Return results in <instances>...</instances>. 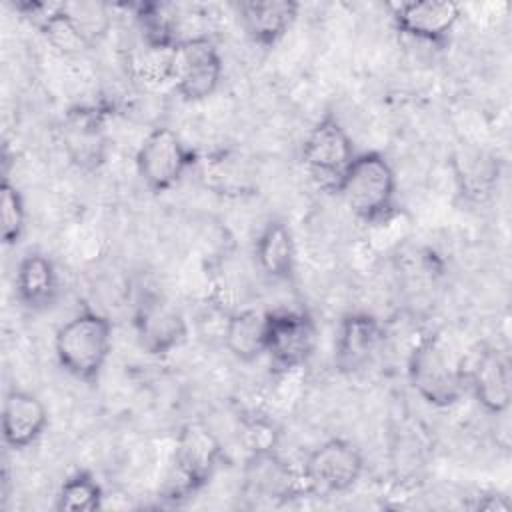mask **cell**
Masks as SVG:
<instances>
[{
  "label": "cell",
  "instance_id": "obj_21",
  "mask_svg": "<svg viewBox=\"0 0 512 512\" xmlns=\"http://www.w3.org/2000/svg\"><path fill=\"white\" fill-rule=\"evenodd\" d=\"M134 20L146 46L174 48L182 40L178 34V10L172 4L140 2L134 6Z\"/></svg>",
  "mask_w": 512,
  "mask_h": 512
},
{
  "label": "cell",
  "instance_id": "obj_2",
  "mask_svg": "<svg viewBox=\"0 0 512 512\" xmlns=\"http://www.w3.org/2000/svg\"><path fill=\"white\" fill-rule=\"evenodd\" d=\"M112 320L84 308L62 324L54 336V354L64 372L80 382L96 384L112 352Z\"/></svg>",
  "mask_w": 512,
  "mask_h": 512
},
{
  "label": "cell",
  "instance_id": "obj_19",
  "mask_svg": "<svg viewBox=\"0 0 512 512\" xmlns=\"http://www.w3.org/2000/svg\"><path fill=\"white\" fill-rule=\"evenodd\" d=\"M254 258L258 268L270 280H292L296 268V244L288 224L282 220H270L264 224L254 242Z\"/></svg>",
  "mask_w": 512,
  "mask_h": 512
},
{
  "label": "cell",
  "instance_id": "obj_24",
  "mask_svg": "<svg viewBox=\"0 0 512 512\" xmlns=\"http://www.w3.org/2000/svg\"><path fill=\"white\" fill-rule=\"evenodd\" d=\"M0 228H2V242L6 246L16 244L22 238L26 228L24 198L16 188V184L8 180V176H4L0 186Z\"/></svg>",
  "mask_w": 512,
  "mask_h": 512
},
{
  "label": "cell",
  "instance_id": "obj_8",
  "mask_svg": "<svg viewBox=\"0 0 512 512\" xmlns=\"http://www.w3.org/2000/svg\"><path fill=\"white\" fill-rule=\"evenodd\" d=\"M134 162L144 186L154 194H164L196 164V152L172 128L160 126L140 142Z\"/></svg>",
  "mask_w": 512,
  "mask_h": 512
},
{
  "label": "cell",
  "instance_id": "obj_3",
  "mask_svg": "<svg viewBox=\"0 0 512 512\" xmlns=\"http://www.w3.org/2000/svg\"><path fill=\"white\" fill-rule=\"evenodd\" d=\"M336 194L344 198L358 220L380 224L396 212V172L384 154L376 150L358 152L344 172Z\"/></svg>",
  "mask_w": 512,
  "mask_h": 512
},
{
  "label": "cell",
  "instance_id": "obj_6",
  "mask_svg": "<svg viewBox=\"0 0 512 512\" xmlns=\"http://www.w3.org/2000/svg\"><path fill=\"white\" fill-rule=\"evenodd\" d=\"M356 154L354 142L340 120L324 114L304 138L302 166L318 188L338 192L342 176Z\"/></svg>",
  "mask_w": 512,
  "mask_h": 512
},
{
  "label": "cell",
  "instance_id": "obj_15",
  "mask_svg": "<svg viewBox=\"0 0 512 512\" xmlns=\"http://www.w3.org/2000/svg\"><path fill=\"white\" fill-rule=\"evenodd\" d=\"M460 16V6L450 0L400 2L392 10L394 28L400 34L436 46H442L450 38Z\"/></svg>",
  "mask_w": 512,
  "mask_h": 512
},
{
  "label": "cell",
  "instance_id": "obj_22",
  "mask_svg": "<svg viewBox=\"0 0 512 512\" xmlns=\"http://www.w3.org/2000/svg\"><path fill=\"white\" fill-rule=\"evenodd\" d=\"M46 42L64 56H78L94 46L82 26L68 10V2H58L52 14H48L38 26Z\"/></svg>",
  "mask_w": 512,
  "mask_h": 512
},
{
  "label": "cell",
  "instance_id": "obj_18",
  "mask_svg": "<svg viewBox=\"0 0 512 512\" xmlns=\"http://www.w3.org/2000/svg\"><path fill=\"white\" fill-rule=\"evenodd\" d=\"M18 302L32 310H48L60 294V278L54 262L42 252H28L20 258L14 274Z\"/></svg>",
  "mask_w": 512,
  "mask_h": 512
},
{
  "label": "cell",
  "instance_id": "obj_12",
  "mask_svg": "<svg viewBox=\"0 0 512 512\" xmlns=\"http://www.w3.org/2000/svg\"><path fill=\"white\" fill-rule=\"evenodd\" d=\"M386 342V328L370 312H348L336 328L334 364L340 372L354 374L368 368Z\"/></svg>",
  "mask_w": 512,
  "mask_h": 512
},
{
  "label": "cell",
  "instance_id": "obj_16",
  "mask_svg": "<svg viewBox=\"0 0 512 512\" xmlns=\"http://www.w3.org/2000/svg\"><path fill=\"white\" fill-rule=\"evenodd\" d=\"M48 426L44 402L20 388H10L2 402V440L12 450H24L38 442Z\"/></svg>",
  "mask_w": 512,
  "mask_h": 512
},
{
  "label": "cell",
  "instance_id": "obj_13",
  "mask_svg": "<svg viewBox=\"0 0 512 512\" xmlns=\"http://www.w3.org/2000/svg\"><path fill=\"white\" fill-rule=\"evenodd\" d=\"M242 492L258 502H284L306 494L302 476L286 464L276 448L248 454L242 468Z\"/></svg>",
  "mask_w": 512,
  "mask_h": 512
},
{
  "label": "cell",
  "instance_id": "obj_9",
  "mask_svg": "<svg viewBox=\"0 0 512 512\" xmlns=\"http://www.w3.org/2000/svg\"><path fill=\"white\" fill-rule=\"evenodd\" d=\"M224 74L220 50L204 34L182 38L172 56V84L186 102H200L216 92Z\"/></svg>",
  "mask_w": 512,
  "mask_h": 512
},
{
  "label": "cell",
  "instance_id": "obj_23",
  "mask_svg": "<svg viewBox=\"0 0 512 512\" xmlns=\"http://www.w3.org/2000/svg\"><path fill=\"white\" fill-rule=\"evenodd\" d=\"M104 502V490L96 476L88 470L70 474L56 492L54 508L60 512H94Z\"/></svg>",
  "mask_w": 512,
  "mask_h": 512
},
{
  "label": "cell",
  "instance_id": "obj_1",
  "mask_svg": "<svg viewBox=\"0 0 512 512\" xmlns=\"http://www.w3.org/2000/svg\"><path fill=\"white\" fill-rule=\"evenodd\" d=\"M406 374L414 392L436 408L454 406L466 390V360L456 356L436 332L416 340L406 360Z\"/></svg>",
  "mask_w": 512,
  "mask_h": 512
},
{
  "label": "cell",
  "instance_id": "obj_20",
  "mask_svg": "<svg viewBox=\"0 0 512 512\" xmlns=\"http://www.w3.org/2000/svg\"><path fill=\"white\" fill-rule=\"evenodd\" d=\"M222 342L238 362H254L266 350V312L244 308L226 316Z\"/></svg>",
  "mask_w": 512,
  "mask_h": 512
},
{
  "label": "cell",
  "instance_id": "obj_14",
  "mask_svg": "<svg viewBox=\"0 0 512 512\" xmlns=\"http://www.w3.org/2000/svg\"><path fill=\"white\" fill-rule=\"evenodd\" d=\"M466 390L478 406L492 416H504L512 400V374L506 352L496 346H482L466 366Z\"/></svg>",
  "mask_w": 512,
  "mask_h": 512
},
{
  "label": "cell",
  "instance_id": "obj_7",
  "mask_svg": "<svg viewBox=\"0 0 512 512\" xmlns=\"http://www.w3.org/2000/svg\"><path fill=\"white\" fill-rule=\"evenodd\" d=\"M362 472L360 448L344 438H328L306 456L300 476L306 494L334 496L354 488Z\"/></svg>",
  "mask_w": 512,
  "mask_h": 512
},
{
  "label": "cell",
  "instance_id": "obj_10",
  "mask_svg": "<svg viewBox=\"0 0 512 512\" xmlns=\"http://www.w3.org/2000/svg\"><path fill=\"white\" fill-rule=\"evenodd\" d=\"M132 324L138 346L150 356H166L188 340V322L182 310L154 290L140 294Z\"/></svg>",
  "mask_w": 512,
  "mask_h": 512
},
{
  "label": "cell",
  "instance_id": "obj_11",
  "mask_svg": "<svg viewBox=\"0 0 512 512\" xmlns=\"http://www.w3.org/2000/svg\"><path fill=\"white\" fill-rule=\"evenodd\" d=\"M106 110L100 106H76L60 124V142L68 160L82 172H96L108 156Z\"/></svg>",
  "mask_w": 512,
  "mask_h": 512
},
{
  "label": "cell",
  "instance_id": "obj_17",
  "mask_svg": "<svg viewBox=\"0 0 512 512\" xmlns=\"http://www.w3.org/2000/svg\"><path fill=\"white\" fill-rule=\"evenodd\" d=\"M300 12L294 0H246L238 6V18L246 36L264 48L278 44L292 28Z\"/></svg>",
  "mask_w": 512,
  "mask_h": 512
},
{
  "label": "cell",
  "instance_id": "obj_4",
  "mask_svg": "<svg viewBox=\"0 0 512 512\" xmlns=\"http://www.w3.org/2000/svg\"><path fill=\"white\" fill-rule=\"evenodd\" d=\"M224 458V448L212 428L200 420L186 422L174 444L172 478L168 496L172 500L188 498L202 490L216 474Z\"/></svg>",
  "mask_w": 512,
  "mask_h": 512
},
{
  "label": "cell",
  "instance_id": "obj_5",
  "mask_svg": "<svg viewBox=\"0 0 512 512\" xmlns=\"http://www.w3.org/2000/svg\"><path fill=\"white\" fill-rule=\"evenodd\" d=\"M318 328L306 310L276 308L266 312V350L270 370L288 376L308 364L316 350Z\"/></svg>",
  "mask_w": 512,
  "mask_h": 512
}]
</instances>
